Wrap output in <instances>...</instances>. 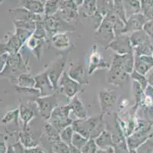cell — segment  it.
Segmentation results:
<instances>
[{"label": "cell", "instance_id": "obj_1", "mask_svg": "<svg viewBox=\"0 0 153 153\" xmlns=\"http://www.w3.org/2000/svg\"><path fill=\"white\" fill-rule=\"evenodd\" d=\"M104 114H100L89 118L75 120L72 126L75 132L79 133L85 138L95 139L105 129Z\"/></svg>", "mask_w": 153, "mask_h": 153}, {"label": "cell", "instance_id": "obj_2", "mask_svg": "<svg viewBox=\"0 0 153 153\" xmlns=\"http://www.w3.org/2000/svg\"><path fill=\"white\" fill-rule=\"evenodd\" d=\"M25 73H30L28 60H24L22 54L19 52L9 54L6 64L0 72V75L12 82H17L19 76Z\"/></svg>", "mask_w": 153, "mask_h": 153}, {"label": "cell", "instance_id": "obj_3", "mask_svg": "<svg viewBox=\"0 0 153 153\" xmlns=\"http://www.w3.org/2000/svg\"><path fill=\"white\" fill-rule=\"evenodd\" d=\"M151 137H153L152 125L150 123L140 121L135 131L126 138L128 148L130 150H136Z\"/></svg>", "mask_w": 153, "mask_h": 153}, {"label": "cell", "instance_id": "obj_4", "mask_svg": "<svg viewBox=\"0 0 153 153\" xmlns=\"http://www.w3.org/2000/svg\"><path fill=\"white\" fill-rule=\"evenodd\" d=\"M71 108L69 104L64 105L62 106L56 107L53 111L51 117L48 120L54 128L56 129L60 133L62 130L69 126H72L74 120L69 117Z\"/></svg>", "mask_w": 153, "mask_h": 153}, {"label": "cell", "instance_id": "obj_5", "mask_svg": "<svg viewBox=\"0 0 153 153\" xmlns=\"http://www.w3.org/2000/svg\"><path fill=\"white\" fill-rule=\"evenodd\" d=\"M44 25L47 34H51L52 36L56 33L76 31L74 26H72L70 23L64 20L58 12L52 16H45Z\"/></svg>", "mask_w": 153, "mask_h": 153}, {"label": "cell", "instance_id": "obj_6", "mask_svg": "<svg viewBox=\"0 0 153 153\" xmlns=\"http://www.w3.org/2000/svg\"><path fill=\"white\" fill-rule=\"evenodd\" d=\"M67 55L68 52L66 54L64 53L59 54L57 57L49 64L47 69L46 70L56 91L58 90V84H59V79L65 71L64 69H65L66 61H67Z\"/></svg>", "mask_w": 153, "mask_h": 153}, {"label": "cell", "instance_id": "obj_7", "mask_svg": "<svg viewBox=\"0 0 153 153\" xmlns=\"http://www.w3.org/2000/svg\"><path fill=\"white\" fill-rule=\"evenodd\" d=\"M38 109L39 116H41L44 120H49L53 111L59 104V100L56 94L45 96H39L34 99Z\"/></svg>", "mask_w": 153, "mask_h": 153}, {"label": "cell", "instance_id": "obj_8", "mask_svg": "<svg viewBox=\"0 0 153 153\" xmlns=\"http://www.w3.org/2000/svg\"><path fill=\"white\" fill-rule=\"evenodd\" d=\"M115 38L116 35L112 24L110 21L104 18L99 27L96 29L95 35H94V39L96 42L106 49V47L114 40Z\"/></svg>", "mask_w": 153, "mask_h": 153}, {"label": "cell", "instance_id": "obj_9", "mask_svg": "<svg viewBox=\"0 0 153 153\" xmlns=\"http://www.w3.org/2000/svg\"><path fill=\"white\" fill-rule=\"evenodd\" d=\"M82 85L72 79L67 71H65L59 81L58 90L63 93L67 98L72 99L77 95L79 91L82 90Z\"/></svg>", "mask_w": 153, "mask_h": 153}, {"label": "cell", "instance_id": "obj_10", "mask_svg": "<svg viewBox=\"0 0 153 153\" xmlns=\"http://www.w3.org/2000/svg\"><path fill=\"white\" fill-rule=\"evenodd\" d=\"M23 44L22 41L15 33L12 34L11 32H8L2 36L1 40V44H0L1 54L5 53H8L9 54L19 53Z\"/></svg>", "mask_w": 153, "mask_h": 153}, {"label": "cell", "instance_id": "obj_11", "mask_svg": "<svg viewBox=\"0 0 153 153\" xmlns=\"http://www.w3.org/2000/svg\"><path fill=\"white\" fill-rule=\"evenodd\" d=\"M117 95L111 90H103L99 92V103L102 114L111 115L116 107Z\"/></svg>", "mask_w": 153, "mask_h": 153}, {"label": "cell", "instance_id": "obj_12", "mask_svg": "<svg viewBox=\"0 0 153 153\" xmlns=\"http://www.w3.org/2000/svg\"><path fill=\"white\" fill-rule=\"evenodd\" d=\"M111 65L119 67L123 72L129 75L131 74L134 71L135 67L134 50H132L130 53L123 55L115 54L113 57Z\"/></svg>", "mask_w": 153, "mask_h": 153}, {"label": "cell", "instance_id": "obj_13", "mask_svg": "<svg viewBox=\"0 0 153 153\" xmlns=\"http://www.w3.org/2000/svg\"><path fill=\"white\" fill-rule=\"evenodd\" d=\"M108 48L114 50L115 54L120 55L128 54L133 50L130 35H127L126 34H122L120 35L116 36L114 40L106 47V49Z\"/></svg>", "mask_w": 153, "mask_h": 153}, {"label": "cell", "instance_id": "obj_14", "mask_svg": "<svg viewBox=\"0 0 153 153\" xmlns=\"http://www.w3.org/2000/svg\"><path fill=\"white\" fill-rule=\"evenodd\" d=\"M111 64H108L104 59V57L98 53V46L94 44L88 60V74L91 75L96 71L101 69H110Z\"/></svg>", "mask_w": 153, "mask_h": 153}, {"label": "cell", "instance_id": "obj_15", "mask_svg": "<svg viewBox=\"0 0 153 153\" xmlns=\"http://www.w3.org/2000/svg\"><path fill=\"white\" fill-rule=\"evenodd\" d=\"M35 78V87L34 88L39 90L41 92V96H49L56 93V89L53 85L48 74L46 71L34 76Z\"/></svg>", "mask_w": 153, "mask_h": 153}, {"label": "cell", "instance_id": "obj_16", "mask_svg": "<svg viewBox=\"0 0 153 153\" xmlns=\"http://www.w3.org/2000/svg\"><path fill=\"white\" fill-rule=\"evenodd\" d=\"M20 111V119L23 123V126H27L28 123L34 117L38 116V109L35 101L32 103V101L21 102L19 106Z\"/></svg>", "mask_w": 153, "mask_h": 153}, {"label": "cell", "instance_id": "obj_17", "mask_svg": "<svg viewBox=\"0 0 153 153\" xmlns=\"http://www.w3.org/2000/svg\"><path fill=\"white\" fill-rule=\"evenodd\" d=\"M59 15L67 22L79 19L78 5L73 0H63L58 12Z\"/></svg>", "mask_w": 153, "mask_h": 153}, {"label": "cell", "instance_id": "obj_18", "mask_svg": "<svg viewBox=\"0 0 153 153\" xmlns=\"http://www.w3.org/2000/svg\"><path fill=\"white\" fill-rule=\"evenodd\" d=\"M148 22L147 19L142 12L133 15L128 18L125 23V28L123 34L132 33L136 31L143 30L145 24Z\"/></svg>", "mask_w": 153, "mask_h": 153}, {"label": "cell", "instance_id": "obj_19", "mask_svg": "<svg viewBox=\"0 0 153 153\" xmlns=\"http://www.w3.org/2000/svg\"><path fill=\"white\" fill-rule=\"evenodd\" d=\"M67 72L72 79L81 85L88 84V80L86 78L85 68L82 63H71Z\"/></svg>", "mask_w": 153, "mask_h": 153}, {"label": "cell", "instance_id": "obj_20", "mask_svg": "<svg viewBox=\"0 0 153 153\" xmlns=\"http://www.w3.org/2000/svg\"><path fill=\"white\" fill-rule=\"evenodd\" d=\"M128 76L129 74L123 72L119 67L111 65L108 79V83L115 87H122L127 81Z\"/></svg>", "mask_w": 153, "mask_h": 153}, {"label": "cell", "instance_id": "obj_21", "mask_svg": "<svg viewBox=\"0 0 153 153\" xmlns=\"http://www.w3.org/2000/svg\"><path fill=\"white\" fill-rule=\"evenodd\" d=\"M19 142L22 143L25 148H33V147L37 146L35 139L33 136V134L30 132L28 126H22V130L19 132Z\"/></svg>", "mask_w": 153, "mask_h": 153}, {"label": "cell", "instance_id": "obj_22", "mask_svg": "<svg viewBox=\"0 0 153 153\" xmlns=\"http://www.w3.org/2000/svg\"><path fill=\"white\" fill-rule=\"evenodd\" d=\"M69 104L71 108V112L74 113L77 119L82 120L87 118V109L77 95L71 99Z\"/></svg>", "mask_w": 153, "mask_h": 153}, {"label": "cell", "instance_id": "obj_23", "mask_svg": "<svg viewBox=\"0 0 153 153\" xmlns=\"http://www.w3.org/2000/svg\"><path fill=\"white\" fill-rule=\"evenodd\" d=\"M19 4L32 13L44 14V3L40 0H20Z\"/></svg>", "mask_w": 153, "mask_h": 153}, {"label": "cell", "instance_id": "obj_24", "mask_svg": "<svg viewBox=\"0 0 153 153\" xmlns=\"http://www.w3.org/2000/svg\"><path fill=\"white\" fill-rule=\"evenodd\" d=\"M47 41L46 40L37 38L34 37L33 35L26 41L27 47L33 52L34 55L37 58V61H40L41 50H42L43 47H44V45H45Z\"/></svg>", "mask_w": 153, "mask_h": 153}, {"label": "cell", "instance_id": "obj_25", "mask_svg": "<svg viewBox=\"0 0 153 153\" xmlns=\"http://www.w3.org/2000/svg\"><path fill=\"white\" fill-rule=\"evenodd\" d=\"M95 142L98 148L101 149H106L114 146V142L113 140L112 134L111 131L108 130H104L101 134L95 139Z\"/></svg>", "mask_w": 153, "mask_h": 153}, {"label": "cell", "instance_id": "obj_26", "mask_svg": "<svg viewBox=\"0 0 153 153\" xmlns=\"http://www.w3.org/2000/svg\"><path fill=\"white\" fill-rule=\"evenodd\" d=\"M104 19H108L112 24L114 31L115 35L118 36L123 34V30L125 28V22L120 18L117 16L114 12L112 11L108 12L104 17Z\"/></svg>", "mask_w": 153, "mask_h": 153}, {"label": "cell", "instance_id": "obj_27", "mask_svg": "<svg viewBox=\"0 0 153 153\" xmlns=\"http://www.w3.org/2000/svg\"><path fill=\"white\" fill-rule=\"evenodd\" d=\"M51 43L54 47L57 49H66L70 45V38L67 32L56 33L51 37Z\"/></svg>", "mask_w": 153, "mask_h": 153}, {"label": "cell", "instance_id": "obj_28", "mask_svg": "<svg viewBox=\"0 0 153 153\" xmlns=\"http://www.w3.org/2000/svg\"><path fill=\"white\" fill-rule=\"evenodd\" d=\"M126 19L136 14L140 13L142 5L140 0H123Z\"/></svg>", "mask_w": 153, "mask_h": 153}, {"label": "cell", "instance_id": "obj_29", "mask_svg": "<svg viewBox=\"0 0 153 153\" xmlns=\"http://www.w3.org/2000/svg\"><path fill=\"white\" fill-rule=\"evenodd\" d=\"M82 7V14L85 18H94L97 10V0H85Z\"/></svg>", "mask_w": 153, "mask_h": 153}, {"label": "cell", "instance_id": "obj_30", "mask_svg": "<svg viewBox=\"0 0 153 153\" xmlns=\"http://www.w3.org/2000/svg\"><path fill=\"white\" fill-rule=\"evenodd\" d=\"M130 41H131V44L133 47H137V46H140L141 44H144L148 41L151 40L149 35L146 33L144 30H140L136 31V32H132L131 35H130Z\"/></svg>", "mask_w": 153, "mask_h": 153}, {"label": "cell", "instance_id": "obj_31", "mask_svg": "<svg viewBox=\"0 0 153 153\" xmlns=\"http://www.w3.org/2000/svg\"><path fill=\"white\" fill-rule=\"evenodd\" d=\"M63 0H47L44 2V15L52 16L57 13Z\"/></svg>", "mask_w": 153, "mask_h": 153}, {"label": "cell", "instance_id": "obj_32", "mask_svg": "<svg viewBox=\"0 0 153 153\" xmlns=\"http://www.w3.org/2000/svg\"><path fill=\"white\" fill-rule=\"evenodd\" d=\"M35 78L34 77H32L30 73H25V74H21L16 82V85L21 87L33 88L35 87Z\"/></svg>", "mask_w": 153, "mask_h": 153}, {"label": "cell", "instance_id": "obj_33", "mask_svg": "<svg viewBox=\"0 0 153 153\" xmlns=\"http://www.w3.org/2000/svg\"><path fill=\"white\" fill-rule=\"evenodd\" d=\"M114 0H97V10L103 17L113 10Z\"/></svg>", "mask_w": 153, "mask_h": 153}, {"label": "cell", "instance_id": "obj_34", "mask_svg": "<svg viewBox=\"0 0 153 153\" xmlns=\"http://www.w3.org/2000/svg\"><path fill=\"white\" fill-rule=\"evenodd\" d=\"M136 56H144V55H152L153 54V45L152 44L151 40L148 41L144 44L133 48Z\"/></svg>", "mask_w": 153, "mask_h": 153}, {"label": "cell", "instance_id": "obj_35", "mask_svg": "<svg viewBox=\"0 0 153 153\" xmlns=\"http://www.w3.org/2000/svg\"><path fill=\"white\" fill-rule=\"evenodd\" d=\"M20 118V111L19 107L16 108L12 110H9L6 113L2 120V123L3 124H9V123H14L19 126V119Z\"/></svg>", "mask_w": 153, "mask_h": 153}, {"label": "cell", "instance_id": "obj_36", "mask_svg": "<svg viewBox=\"0 0 153 153\" xmlns=\"http://www.w3.org/2000/svg\"><path fill=\"white\" fill-rule=\"evenodd\" d=\"M44 130H45L46 134H47V138L49 140L50 144H52V143H54L61 139L59 132L56 129L54 128L51 123H47L44 126Z\"/></svg>", "mask_w": 153, "mask_h": 153}, {"label": "cell", "instance_id": "obj_37", "mask_svg": "<svg viewBox=\"0 0 153 153\" xmlns=\"http://www.w3.org/2000/svg\"><path fill=\"white\" fill-rule=\"evenodd\" d=\"M151 69L152 67H150L149 64L143 61L140 56H135L134 71H137L138 73L143 74V75H146Z\"/></svg>", "mask_w": 153, "mask_h": 153}, {"label": "cell", "instance_id": "obj_38", "mask_svg": "<svg viewBox=\"0 0 153 153\" xmlns=\"http://www.w3.org/2000/svg\"><path fill=\"white\" fill-rule=\"evenodd\" d=\"M113 12H114L119 18H120L126 23V21H127V19H126L123 0H114Z\"/></svg>", "mask_w": 153, "mask_h": 153}, {"label": "cell", "instance_id": "obj_39", "mask_svg": "<svg viewBox=\"0 0 153 153\" xmlns=\"http://www.w3.org/2000/svg\"><path fill=\"white\" fill-rule=\"evenodd\" d=\"M13 23L15 28H22L31 31H34L36 29V22L27 20V19H13Z\"/></svg>", "mask_w": 153, "mask_h": 153}, {"label": "cell", "instance_id": "obj_40", "mask_svg": "<svg viewBox=\"0 0 153 153\" xmlns=\"http://www.w3.org/2000/svg\"><path fill=\"white\" fill-rule=\"evenodd\" d=\"M15 90L17 91L19 93L21 94H24L27 96H34V97L37 98L39 96H41V92L40 90L36 88H29V87H21L15 85Z\"/></svg>", "mask_w": 153, "mask_h": 153}, {"label": "cell", "instance_id": "obj_41", "mask_svg": "<svg viewBox=\"0 0 153 153\" xmlns=\"http://www.w3.org/2000/svg\"><path fill=\"white\" fill-rule=\"evenodd\" d=\"M74 133L75 131L73 130V128H72V126H67V127H66V128L62 130L59 133L61 140L62 142H64L65 143H66L67 145H72V140Z\"/></svg>", "mask_w": 153, "mask_h": 153}, {"label": "cell", "instance_id": "obj_42", "mask_svg": "<svg viewBox=\"0 0 153 153\" xmlns=\"http://www.w3.org/2000/svg\"><path fill=\"white\" fill-rule=\"evenodd\" d=\"M51 151L55 153H69V145L66 143L62 142V140L56 142L51 144Z\"/></svg>", "mask_w": 153, "mask_h": 153}, {"label": "cell", "instance_id": "obj_43", "mask_svg": "<svg viewBox=\"0 0 153 153\" xmlns=\"http://www.w3.org/2000/svg\"><path fill=\"white\" fill-rule=\"evenodd\" d=\"M47 32L46 30L44 25V21L42 22H36V29L34 31L33 36L38 39H43V40H47Z\"/></svg>", "mask_w": 153, "mask_h": 153}, {"label": "cell", "instance_id": "obj_44", "mask_svg": "<svg viewBox=\"0 0 153 153\" xmlns=\"http://www.w3.org/2000/svg\"><path fill=\"white\" fill-rule=\"evenodd\" d=\"M33 33H34V31L29 30V29H22V28H15V34L22 41L23 44H25L26 41L33 35Z\"/></svg>", "mask_w": 153, "mask_h": 153}, {"label": "cell", "instance_id": "obj_45", "mask_svg": "<svg viewBox=\"0 0 153 153\" xmlns=\"http://www.w3.org/2000/svg\"><path fill=\"white\" fill-rule=\"evenodd\" d=\"M130 75H131L132 79L134 81H136V83H138L141 86V87L143 88V90L146 89L147 87L149 86V82L147 78H146V76L140 74V73H138L136 71H133Z\"/></svg>", "mask_w": 153, "mask_h": 153}, {"label": "cell", "instance_id": "obj_46", "mask_svg": "<svg viewBox=\"0 0 153 153\" xmlns=\"http://www.w3.org/2000/svg\"><path fill=\"white\" fill-rule=\"evenodd\" d=\"M88 141V139L84 137L81 134H79V133L75 132L74 134H73V137H72V145L77 148L82 149Z\"/></svg>", "mask_w": 153, "mask_h": 153}, {"label": "cell", "instance_id": "obj_47", "mask_svg": "<svg viewBox=\"0 0 153 153\" xmlns=\"http://www.w3.org/2000/svg\"><path fill=\"white\" fill-rule=\"evenodd\" d=\"M136 153H153V137H151L136 149Z\"/></svg>", "mask_w": 153, "mask_h": 153}, {"label": "cell", "instance_id": "obj_48", "mask_svg": "<svg viewBox=\"0 0 153 153\" xmlns=\"http://www.w3.org/2000/svg\"><path fill=\"white\" fill-rule=\"evenodd\" d=\"M98 148L95 140L90 139L81 150L82 153H96L98 151Z\"/></svg>", "mask_w": 153, "mask_h": 153}, {"label": "cell", "instance_id": "obj_49", "mask_svg": "<svg viewBox=\"0 0 153 153\" xmlns=\"http://www.w3.org/2000/svg\"><path fill=\"white\" fill-rule=\"evenodd\" d=\"M143 30L146 32L150 38H153V20L148 21L145 24Z\"/></svg>", "mask_w": 153, "mask_h": 153}, {"label": "cell", "instance_id": "obj_50", "mask_svg": "<svg viewBox=\"0 0 153 153\" xmlns=\"http://www.w3.org/2000/svg\"><path fill=\"white\" fill-rule=\"evenodd\" d=\"M140 2L142 5V11L153 7V0H140Z\"/></svg>", "mask_w": 153, "mask_h": 153}, {"label": "cell", "instance_id": "obj_51", "mask_svg": "<svg viewBox=\"0 0 153 153\" xmlns=\"http://www.w3.org/2000/svg\"><path fill=\"white\" fill-rule=\"evenodd\" d=\"M13 147L15 148V153H25V147L23 146V145L20 142H18L15 143V145H13Z\"/></svg>", "mask_w": 153, "mask_h": 153}, {"label": "cell", "instance_id": "obj_52", "mask_svg": "<svg viewBox=\"0 0 153 153\" xmlns=\"http://www.w3.org/2000/svg\"><path fill=\"white\" fill-rule=\"evenodd\" d=\"M25 153H44L43 150L41 149L40 147H33V148H25Z\"/></svg>", "mask_w": 153, "mask_h": 153}, {"label": "cell", "instance_id": "obj_53", "mask_svg": "<svg viewBox=\"0 0 153 153\" xmlns=\"http://www.w3.org/2000/svg\"><path fill=\"white\" fill-rule=\"evenodd\" d=\"M8 151V148H7L6 145H5V140H4L3 137L2 138L1 136V142H0V153H7Z\"/></svg>", "mask_w": 153, "mask_h": 153}, {"label": "cell", "instance_id": "obj_54", "mask_svg": "<svg viewBox=\"0 0 153 153\" xmlns=\"http://www.w3.org/2000/svg\"><path fill=\"white\" fill-rule=\"evenodd\" d=\"M96 153H115L114 149L113 147H111V148H106V149H101V148H99L98 149L97 152Z\"/></svg>", "mask_w": 153, "mask_h": 153}, {"label": "cell", "instance_id": "obj_55", "mask_svg": "<svg viewBox=\"0 0 153 153\" xmlns=\"http://www.w3.org/2000/svg\"><path fill=\"white\" fill-rule=\"evenodd\" d=\"M69 148H70V150H69V153H82V151L81 149L77 148L76 147L73 146L72 145H69Z\"/></svg>", "mask_w": 153, "mask_h": 153}, {"label": "cell", "instance_id": "obj_56", "mask_svg": "<svg viewBox=\"0 0 153 153\" xmlns=\"http://www.w3.org/2000/svg\"><path fill=\"white\" fill-rule=\"evenodd\" d=\"M147 79H148L149 85H150V86H152L153 87V71L147 77Z\"/></svg>", "mask_w": 153, "mask_h": 153}, {"label": "cell", "instance_id": "obj_57", "mask_svg": "<svg viewBox=\"0 0 153 153\" xmlns=\"http://www.w3.org/2000/svg\"><path fill=\"white\" fill-rule=\"evenodd\" d=\"M7 153H15V148H14L13 145H10V146L8 147V151Z\"/></svg>", "mask_w": 153, "mask_h": 153}, {"label": "cell", "instance_id": "obj_58", "mask_svg": "<svg viewBox=\"0 0 153 153\" xmlns=\"http://www.w3.org/2000/svg\"><path fill=\"white\" fill-rule=\"evenodd\" d=\"M73 1L76 2V4L78 5V6H81V5L83 4V2H84L85 0H73Z\"/></svg>", "mask_w": 153, "mask_h": 153}, {"label": "cell", "instance_id": "obj_59", "mask_svg": "<svg viewBox=\"0 0 153 153\" xmlns=\"http://www.w3.org/2000/svg\"><path fill=\"white\" fill-rule=\"evenodd\" d=\"M40 1H41V2H44V3L46 2V0H40Z\"/></svg>", "mask_w": 153, "mask_h": 153}, {"label": "cell", "instance_id": "obj_60", "mask_svg": "<svg viewBox=\"0 0 153 153\" xmlns=\"http://www.w3.org/2000/svg\"><path fill=\"white\" fill-rule=\"evenodd\" d=\"M51 153H55V152H53V151H51Z\"/></svg>", "mask_w": 153, "mask_h": 153}, {"label": "cell", "instance_id": "obj_61", "mask_svg": "<svg viewBox=\"0 0 153 153\" xmlns=\"http://www.w3.org/2000/svg\"><path fill=\"white\" fill-rule=\"evenodd\" d=\"M46 1H47V0H46Z\"/></svg>", "mask_w": 153, "mask_h": 153}, {"label": "cell", "instance_id": "obj_62", "mask_svg": "<svg viewBox=\"0 0 153 153\" xmlns=\"http://www.w3.org/2000/svg\"><path fill=\"white\" fill-rule=\"evenodd\" d=\"M50 153H51V152H50Z\"/></svg>", "mask_w": 153, "mask_h": 153}]
</instances>
